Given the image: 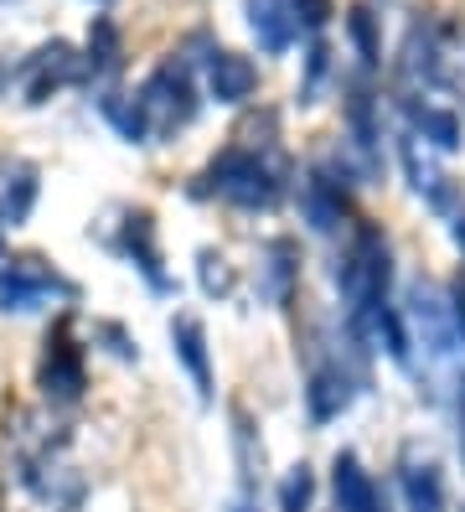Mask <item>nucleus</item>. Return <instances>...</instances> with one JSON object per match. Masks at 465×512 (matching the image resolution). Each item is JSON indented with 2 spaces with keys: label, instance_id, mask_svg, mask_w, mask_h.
<instances>
[{
  "label": "nucleus",
  "instance_id": "obj_1",
  "mask_svg": "<svg viewBox=\"0 0 465 512\" xmlns=\"http://www.w3.org/2000/svg\"><path fill=\"white\" fill-rule=\"evenodd\" d=\"M88 476L73 461V430L57 409H16L6 419L0 507L6 512H83Z\"/></svg>",
  "mask_w": 465,
  "mask_h": 512
},
{
  "label": "nucleus",
  "instance_id": "obj_2",
  "mask_svg": "<svg viewBox=\"0 0 465 512\" xmlns=\"http://www.w3.org/2000/svg\"><path fill=\"white\" fill-rule=\"evenodd\" d=\"M285 182H290V166L274 150V140L228 145L223 156L202 171L197 197H217L228 207H243V213H269V207L285 197Z\"/></svg>",
  "mask_w": 465,
  "mask_h": 512
},
{
  "label": "nucleus",
  "instance_id": "obj_3",
  "mask_svg": "<svg viewBox=\"0 0 465 512\" xmlns=\"http://www.w3.org/2000/svg\"><path fill=\"white\" fill-rule=\"evenodd\" d=\"M305 409L316 425H331V419H341L352 409V399L362 394V363H357V337L347 331H331L326 321L310 326L305 337Z\"/></svg>",
  "mask_w": 465,
  "mask_h": 512
},
{
  "label": "nucleus",
  "instance_id": "obj_4",
  "mask_svg": "<svg viewBox=\"0 0 465 512\" xmlns=\"http://www.w3.org/2000/svg\"><path fill=\"white\" fill-rule=\"evenodd\" d=\"M398 83H403V99L465 88V47L455 26H445L440 16H419L398 47Z\"/></svg>",
  "mask_w": 465,
  "mask_h": 512
},
{
  "label": "nucleus",
  "instance_id": "obj_5",
  "mask_svg": "<svg viewBox=\"0 0 465 512\" xmlns=\"http://www.w3.org/2000/svg\"><path fill=\"white\" fill-rule=\"evenodd\" d=\"M140 119H145V135L150 140H171L176 130L192 125L197 114V94H192V73H186L181 63H161L145 83H140Z\"/></svg>",
  "mask_w": 465,
  "mask_h": 512
},
{
  "label": "nucleus",
  "instance_id": "obj_6",
  "mask_svg": "<svg viewBox=\"0 0 465 512\" xmlns=\"http://www.w3.org/2000/svg\"><path fill=\"white\" fill-rule=\"evenodd\" d=\"M403 326H409V342L429 352V363H445V357H455L465 347L460 326H455L450 295L440 285H429V280L409 285V300H403Z\"/></svg>",
  "mask_w": 465,
  "mask_h": 512
},
{
  "label": "nucleus",
  "instance_id": "obj_7",
  "mask_svg": "<svg viewBox=\"0 0 465 512\" xmlns=\"http://www.w3.org/2000/svg\"><path fill=\"white\" fill-rule=\"evenodd\" d=\"M37 388H42V399H47L52 409H68V404L83 399L88 373H83V347L73 342L68 321L52 326L47 352H42V363H37Z\"/></svg>",
  "mask_w": 465,
  "mask_h": 512
},
{
  "label": "nucleus",
  "instance_id": "obj_8",
  "mask_svg": "<svg viewBox=\"0 0 465 512\" xmlns=\"http://www.w3.org/2000/svg\"><path fill=\"white\" fill-rule=\"evenodd\" d=\"M57 295L73 300V285L42 259H11L0 269V311H42Z\"/></svg>",
  "mask_w": 465,
  "mask_h": 512
},
{
  "label": "nucleus",
  "instance_id": "obj_9",
  "mask_svg": "<svg viewBox=\"0 0 465 512\" xmlns=\"http://www.w3.org/2000/svg\"><path fill=\"white\" fill-rule=\"evenodd\" d=\"M300 285V249L290 238H269L259 249V295L264 306H290Z\"/></svg>",
  "mask_w": 465,
  "mask_h": 512
},
{
  "label": "nucleus",
  "instance_id": "obj_10",
  "mask_svg": "<svg viewBox=\"0 0 465 512\" xmlns=\"http://www.w3.org/2000/svg\"><path fill=\"white\" fill-rule=\"evenodd\" d=\"M254 88H259V68L243 52H223V47L207 52V94L217 104H248Z\"/></svg>",
  "mask_w": 465,
  "mask_h": 512
},
{
  "label": "nucleus",
  "instance_id": "obj_11",
  "mask_svg": "<svg viewBox=\"0 0 465 512\" xmlns=\"http://www.w3.org/2000/svg\"><path fill=\"white\" fill-rule=\"evenodd\" d=\"M398 492H403V512H445V481L440 466L419 450H403L398 461Z\"/></svg>",
  "mask_w": 465,
  "mask_h": 512
},
{
  "label": "nucleus",
  "instance_id": "obj_12",
  "mask_svg": "<svg viewBox=\"0 0 465 512\" xmlns=\"http://www.w3.org/2000/svg\"><path fill=\"white\" fill-rule=\"evenodd\" d=\"M331 492H336V512H388L378 481L367 476V466L352 456V450H341L336 466H331Z\"/></svg>",
  "mask_w": 465,
  "mask_h": 512
},
{
  "label": "nucleus",
  "instance_id": "obj_13",
  "mask_svg": "<svg viewBox=\"0 0 465 512\" xmlns=\"http://www.w3.org/2000/svg\"><path fill=\"white\" fill-rule=\"evenodd\" d=\"M248 32H254V42H259L269 57L290 52V42L300 37L295 0H248Z\"/></svg>",
  "mask_w": 465,
  "mask_h": 512
},
{
  "label": "nucleus",
  "instance_id": "obj_14",
  "mask_svg": "<svg viewBox=\"0 0 465 512\" xmlns=\"http://www.w3.org/2000/svg\"><path fill=\"white\" fill-rule=\"evenodd\" d=\"M171 347L181 357V368L192 373V388L197 399L212 404V363H207V331L197 316H171Z\"/></svg>",
  "mask_w": 465,
  "mask_h": 512
},
{
  "label": "nucleus",
  "instance_id": "obj_15",
  "mask_svg": "<svg viewBox=\"0 0 465 512\" xmlns=\"http://www.w3.org/2000/svg\"><path fill=\"white\" fill-rule=\"evenodd\" d=\"M300 213H305V223L316 233L341 228V218H347V197H341V182L331 171H310L300 182Z\"/></svg>",
  "mask_w": 465,
  "mask_h": 512
},
{
  "label": "nucleus",
  "instance_id": "obj_16",
  "mask_svg": "<svg viewBox=\"0 0 465 512\" xmlns=\"http://www.w3.org/2000/svg\"><path fill=\"white\" fill-rule=\"evenodd\" d=\"M73 78H78L73 47H68V42L42 47V52L26 63V104H47V94H57V88L73 83Z\"/></svg>",
  "mask_w": 465,
  "mask_h": 512
},
{
  "label": "nucleus",
  "instance_id": "obj_17",
  "mask_svg": "<svg viewBox=\"0 0 465 512\" xmlns=\"http://www.w3.org/2000/svg\"><path fill=\"white\" fill-rule=\"evenodd\" d=\"M403 114H409L414 135H419L424 145H434V150H445V156L465 145V140H460V119H455V109L429 104V99H403Z\"/></svg>",
  "mask_w": 465,
  "mask_h": 512
},
{
  "label": "nucleus",
  "instance_id": "obj_18",
  "mask_svg": "<svg viewBox=\"0 0 465 512\" xmlns=\"http://www.w3.org/2000/svg\"><path fill=\"white\" fill-rule=\"evenodd\" d=\"M124 249H130V259L150 275V285H166L161 254H155V223H150V213H135L130 223H124Z\"/></svg>",
  "mask_w": 465,
  "mask_h": 512
},
{
  "label": "nucleus",
  "instance_id": "obj_19",
  "mask_svg": "<svg viewBox=\"0 0 465 512\" xmlns=\"http://www.w3.org/2000/svg\"><path fill=\"white\" fill-rule=\"evenodd\" d=\"M119 68V26L109 16H93L88 26V73H114Z\"/></svg>",
  "mask_w": 465,
  "mask_h": 512
},
{
  "label": "nucleus",
  "instance_id": "obj_20",
  "mask_svg": "<svg viewBox=\"0 0 465 512\" xmlns=\"http://www.w3.org/2000/svg\"><path fill=\"white\" fill-rule=\"evenodd\" d=\"M31 202H37V176L31 171H21L16 182H6L0 187V228H16V223H26L31 218Z\"/></svg>",
  "mask_w": 465,
  "mask_h": 512
},
{
  "label": "nucleus",
  "instance_id": "obj_21",
  "mask_svg": "<svg viewBox=\"0 0 465 512\" xmlns=\"http://www.w3.org/2000/svg\"><path fill=\"white\" fill-rule=\"evenodd\" d=\"M347 32H352V42H357L362 73H372V68H378V57H383V47H378V26H372V11H367V6H352V11H347Z\"/></svg>",
  "mask_w": 465,
  "mask_h": 512
},
{
  "label": "nucleus",
  "instance_id": "obj_22",
  "mask_svg": "<svg viewBox=\"0 0 465 512\" xmlns=\"http://www.w3.org/2000/svg\"><path fill=\"white\" fill-rule=\"evenodd\" d=\"M197 264H202V290H207V295H228V290H233V269H228V259H223V254L202 249V254H197Z\"/></svg>",
  "mask_w": 465,
  "mask_h": 512
},
{
  "label": "nucleus",
  "instance_id": "obj_23",
  "mask_svg": "<svg viewBox=\"0 0 465 512\" xmlns=\"http://www.w3.org/2000/svg\"><path fill=\"white\" fill-rule=\"evenodd\" d=\"M310 487H316V481H310V466H295L290 471V481H285V512H305L310 507Z\"/></svg>",
  "mask_w": 465,
  "mask_h": 512
},
{
  "label": "nucleus",
  "instance_id": "obj_24",
  "mask_svg": "<svg viewBox=\"0 0 465 512\" xmlns=\"http://www.w3.org/2000/svg\"><path fill=\"white\" fill-rule=\"evenodd\" d=\"M326 68H331L326 42H310V78H305V88H300V104H316V83L326 78Z\"/></svg>",
  "mask_w": 465,
  "mask_h": 512
},
{
  "label": "nucleus",
  "instance_id": "obj_25",
  "mask_svg": "<svg viewBox=\"0 0 465 512\" xmlns=\"http://www.w3.org/2000/svg\"><path fill=\"white\" fill-rule=\"evenodd\" d=\"M295 16H300L305 32H316V26L326 21V0H295Z\"/></svg>",
  "mask_w": 465,
  "mask_h": 512
},
{
  "label": "nucleus",
  "instance_id": "obj_26",
  "mask_svg": "<svg viewBox=\"0 0 465 512\" xmlns=\"http://www.w3.org/2000/svg\"><path fill=\"white\" fill-rule=\"evenodd\" d=\"M450 306H455V326H460V342H465V275H460L455 290H450Z\"/></svg>",
  "mask_w": 465,
  "mask_h": 512
},
{
  "label": "nucleus",
  "instance_id": "obj_27",
  "mask_svg": "<svg viewBox=\"0 0 465 512\" xmlns=\"http://www.w3.org/2000/svg\"><path fill=\"white\" fill-rule=\"evenodd\" d=\"M460 445H465V378H460Z\"/></svg>",
  "mask_w": 465,
  "mask_h": 512
},
{
  "label": "nucleus",
  "instance_id": "obj_28",
  "mask_svg": "<svg viewBox=\"0 0 465 512\" xmlns=\"http://www.w3.org/2000/svg\"><path fill=\"white\" fill-rule=\"evenodd\" d=\"M233 512H254V507H248V502H238V507H233Z\"/></svg>",
  "mask_w": 465,
  "mask_h": 512
},
{
  "label": "nucleus",
  "instance_id": "obj_29",
  "mask_svg": "<svg viewBox=\"0 0 465 512\" xmlns=\"http://www.w3.org/2000/svg\"><path fill=\"white\" fill-rule=\"evenodd\" d=\"M0 254H6V238H0Z\"/></svg>",
  "mask_w": 465,
  "mask_h": 512
}]
</instances>
